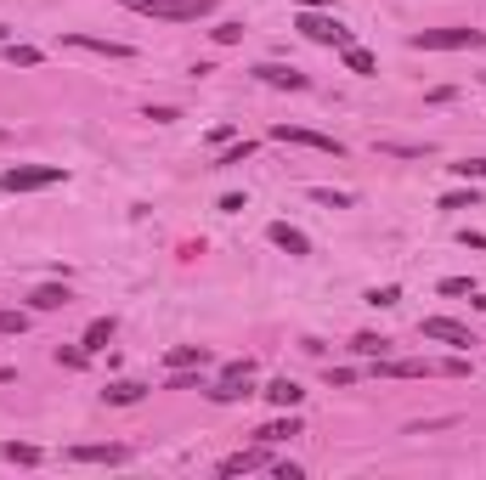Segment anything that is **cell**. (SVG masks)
Returning <instances> with one entry per match:
<instances>
[{
    "label": "cell",
    "mask_w": 486,
    "mask_h": 480,
    "mask_svg": "<svg viewBox=\"0 0 486 480\" xmlns=\"http://www.w3.org/2000/svg\"><path fill=\"white\" fill-rule=\"evenodd\" d=\"M136 18H153V23H199L216 18V0H125Z\"/></svg>",
    "instance_id": "cell-1"
},
{
    "label": "cell",
    "mask_w": 486,
    "mask_h": 480,
    "mask_svg": "<svg viewBox=\"0 0 486 480\" xmlns=\"http://www.w3.org/2000/svg\"><path fill=\"white\" fill-rule=\"evenodd\" d=\"M294 28H300V35H306L311 45H333V51H345V45H357V35H351V28H345L340 18H328V6H300Z\"/></svg>",
    "instance_id": "cell-2"
},
{
    "label": "cell",
    "mask_w": 486,
    "mask_h": 480,
    "mask_svg": "<svg viewBox=\"0 0 486 480\" xmlns=\"http://www.w3.org/2000/svg\"><path fill=\"white\" fill-rule=\"evenodd\" d=\"M68 169L63 164H6L0 169V187L6 193H45V187H63Z\"/></svg>",
    "instance_id": "cell-3"
},
{
    "label": "cell",
    "mask_w": 486,
    "mask_h": 480,
    "mask_svg": "<svg viewBox=\"0 0 486 480\" xmlns=\"http://www.w3.org/2000/svg\"><path fill=\"white\" fill-rule=\"evenodd\" d=\"M407 45H413V51H481L486 28H419Z\"/></svg>",
    "instance_id": "cell-4"
},
{
    "label": "cell",
    "mask_w": 486,
    "mask_h": 480,
    "mask_svg": "<svg viewBox=\"0 0 486 480\" xmlns=\"http://www.w3.org/2000/svg\"><path fill=\"white\" fill-rule=\"evenodd\" d=\"M271 142H288V147H311V153H328V159H345V142H340V136H323V130H306V125H271Z\"/></svg>",
    "instance_id": "cell-5"
},
{
    "label": "cell",
    "mask_w": 486,
    "mask_h": 480,
    "mask_svg": "<svg viewBox=\"0 0 486 480\" xmlns=\"http://www.w3.org/2000/svg\"><path fill=\"white\" fill-rule=\"evenodd\" d=\"M63 458L68 463H108L114 469V463H130V446L125 441H80V446H68Z\"/></svg>",
    "instance_id": "cell-6"
},
{
    "label": "cell",
    "mask_w": 486,
    "mask_h": 480,
    "mask_svg": "<svg viewBox=\"0 0 486 480\" xmlns=\"http://www.w3.org/2000/svg\"><path fill=\"white\" fill-rule=\"evenodd\" d=\"M68 51H90V57H108V63H130L136 57V45L125 40H102V35H63Z\"/></svg>",
    "instance_id": "cell-7"
},
{
    "label": "cell",
    "mask_w": 486,
    "mask_h": 480,
    "mask_svg": "<svg viewBox=\"0 0 486 480\" xmlns=\"http://www.w3.org/2000/svg\"><path fill=\"white\" fill-rule=\"evenodd\" d=\"M419 334L435 339V345H452V350H469V345H475V334H469L464 322H452V317H424Z\"/></svg>",
    "instance_id": "cell-8"
},
{
    "label": "cell",
    "mask_w": 486,
    "mask_h": 480,
    "mask_svg": "<svg viewBox=\"0 0 486 480\" xmlns=\"http://www.w3.org/2000/svg\"><path fill=\"white\" fill-rule=\"evenodd\" d=\"M255 80L271 85V90H311V74H300L294 63H261V68H255Z\"/></svg>",
    "instance_id": "cell-9"
},
{
    "label": "cell",
    "mask_w": 486,
    "mask_h": 480,
    "mask_svg": "<svg viewBox=\"0 0 486 480\" xmlns=\"http://www.w3.org/2000/svg\"><path fill=\"white\" fill-rule=\"evenodd\" d=\"M271 446L266 441H255V446H243V452H232V458H221V475H249V469H271Z\"/></svg>",
    "instance_id": "cell-10"
},
{
    "label": "cell",
    "mask_w": 486,
    "mask_h": 480,
    "mask_svg": "<svg viewBox=\"0 0 486 480\" xmlns=\"http://www.w3.org/2000/svg\"><path fill=\"white\" fill-rule=\"evenodd\" d=\"M266 238L278 243L283 255H294V260H306V255H311V238H306L300 226H288V221H271V226H266Z\"/></svg>",
    "instance_id": "cell-11"
},
{
    "label": "cell",
    "mask_w": 486,
    "mask_h": 480,
    "mask_svg": "<svg viewBox=\"0 0 486 480\" xmlns=\"http://www.w3.org/2000/svg\"><path fill=\"white\" fill-rule=\"evenodd\" d=\"M373 374L379 379H424V374H435V367L413 362V356H407V362H402V356H373Z\"/></svg>",
    "instance_id": "cell-12"
},
{
    "label": "cell",
    "mask_w": 486,
    "mask_h": 480,
    "mask_svg": "<svg viewBox=\"0 0 486 480\" xmlns=\"http://www.w3.org/2000/svg\"><path fill=\"white\" fill-rule=\"evenodd\" d=\"M261 396H266V401H271V407H278V413H294L300 401H306V390H300L294 379H271V384H266Z\"/></svg>",
    "instance_id": "cell-13"
},
{
    "label": "cell",
    "mask_w": 486,
    "mask_h": 480,
    "mask_svg": "<svg viewBox=\"0 0 486 480\" xmlns=\"http://www.w3.org/2000/svg\"><path fill=\"white\" fill-rule=\"evenodd\" d=\"M68 300H74L68 283H40L35 294H28V311H63Z\"/></svg>",
    "instance_id": "cell-14"
},
{
    "label": "cell",
    "mask_w": 486,
    "mask_h": 480,
    "mask_svg": "<svg viewBox=\"0 0 486 480\" xmlns=\"http://www.w3.org/2000/svg\"><path fill=\"white\" fill-rule=\"evenodd\" d=\"M142 396H147V384H136V379H114L108 390H102V401H108V407H136Z\"/></svg>",
    "instance_id": "cell-15"
},
{
    "label": "cell",
    "mask_w": 486,
    "mask_h": 480,
    "mask_svg": "<svg viewBox=\"0 0 486 480\" xmlns=\"http://www.w3.org/2000/svg\"><path fill=\"white\" fill-rule=\"evenodd\" d=\"M300 436V418L288 413V418H271V424H261L255 429V441H266V446H278V441H294Z\"/></svg>",
    "instance_id": "cell-16"
},
{
    "label": "cell",
    "mask_w": 486,
    "mask_h": 480,
    "mask_svg": "<svg viewBox=\"0 0 486 480\" xmlns=\"http://www.w3.org/2000/svg\"><path fill=\"white\" fill-rule=\"evenodd\" d=\"M340 57H345V68H351L357 80H373V74H379V57L368 51V45H345Z\"/></svg>",
    "instance_id": "cell-17"
},
{
    "label": "cell",
    "mask_w": 486,
    "mask_h": 480,
    "mask_svg": "<svg viewBox=\"0 0 486 480\" xmlns=\"http://www.w3.org/2000/svg\"><path fill=\"white\" fill-rule=\"evenodd\" d=\"M114 334H119V322H114V317H97V322L85 328V339H80V345H85L90 356H97V350H108V345H114Z\"/></svg>",
    "instance_id": "cell-18"
},
{
    "label": "cell",
    "mask_w": 486,
    "mask_h": 480,
    "mask_svg": "<svg viewBox=\"0 0 486 480\" xmlns=\"http://www.w3.org/2000/svg\"><path fill=\"white\" fill-rule=\"evenodd\" d=\"M164 367H209V350L204 345H176V350H164Z\"/></svg>",
    "instance_id": "cell-19"
},
{
    "label": "cell",
    "mask_w": 486,
    "mask_h": 480,
    "mask_svg": "<svg viewBox=\"0 0 486 480\" xmlns=\"http://www.w3.org/2000/svg\"><path fill=\"white\" fill-rule=\"evenodd\" d=\"M0 458H6V463H23V469H35L45 452H40L35 441H6V446H0Z\"/></svg>",
    "instance_id": "cell-20"
},
{
    "label": "cell",
    "mask_w": 486,
    "mask_h": 480,
    "mask_svg": "<svg viewBox=\"0 0 486 480\" xmlns=\"http://www.w3.org/2000/svg\"><path fill=\"white\" fill-rule=\"evenodd\" d=\"M6 63H12V68H40V63H45V51H40V45H18V40H6Z\"/></svg>",
    "instance_id": "cell-21"
},
{
    "label": "cell",
    "mask_w": 486,
    "mask_h": 480,
    "mask_svg": "<svg viewBox=\"0 0 486 480\" xmlns=\"http://www.w3.org/2000/svg\"><path fill=\"white\" fill-rule=\"evenodd\" d=\"M51 356H57V367H68V374H85V367H90V350L85 345H57Z\"/></svg>",
    "instance_id": "cell-22"
},
{
    "label": "cell",
    "mask_w": 486,
    "mask_h": 480,
    "mask_svg": "<svg viewBox=\"0 0 486 480\" xmlns=\"http://www.w3.org/2000/svg\"><path fill=\"white\" fill-rule=\"evenodd\" d=\"M379 153H390V159H430V142H379Z\"/></svg>",
    "instance_id": "cell-23"
},
{
    "label": "cell",
    "mask_w": 486,
    "mask_h": 480,
    "mask_svg": "<svg viewBox=\"0 0 486 480\" xmlns=\"http://www.w3.org/2000/svg\"><path fill=\"white\" fill-rule=\"evenodd\" d=\"M351 350L373 362V356H390V339H385V334H357V339H351Z\"/></svg>",
    "instance_id": "cell-24"
},
{
    "label": "cell",
    "mask_w": 486,
    "mask_h": 480,
    "mask_svg": "<svg viewBox=\"0 0 486 480\" xmlns=\"http://www.w3.org/2000/svg\"><path fill=\"white\" fill-rule=\"evenodd\" d=\"M243 159H255V142H232L226 153H216V164H209V169H232V164H243Z\"/></svg>",
    "instance_id": "cell-25"
},
{
    "label": "cell",
    "mask_w": 486,
    "mask_h": 480,
    "mask_svg": "<svg viewBox=\"0 0 486 480\" xmlns=\"http://www.w3.org/2000/svg\"><path fill=\"white\" fill-rule=\"evenodd\" d=\"M362 300H368L373 311H390V305H402V288H396V283H385V288H368Z\"/></svg>",
    "instance_id": "cell-26"
},
{
    "label": "cell",
    "mask_w": 486,
    "mask_h": 480,
    "mask_svg": "<svg viewBox=\"0 0 486 480\" xmlns=\"http://www.w3.org/2000/svg\"><path fill=\"white\" fill-rule=\"evenodd\" d=\"M311 204H323V209H351V193H333V187H311Z\"/></svg>",
    "instance_id": "cell-27"
},
{
    "label": "cell",
    "mask_w": 486,
    "mask_h": 480,
    "mask_svg": "<svg viewBox=\"0 0 486 480\" xmlns=\"http://www.w3.org/2000/svg\"><path fill=\"white\" fill-rule=\"evenodd\" d=\"M442 294L447 300H464V294L475 300V283H469V277H442Z\"/></svg>",
    "instance_id": "cell-28"
},
{
    "label": "cell",
    "mask_w": 486,
    "mask_h": 480,
    "mask_svg": "<svg viewBox=\"0 0 486 480\" xmlns=\"http://www.w3.org/2000/svg\"><path fill=\"white\" fill-rule=\"evenodd\" d=\"M442 209H481V193H475V187H469V193H447Z\"/></svg>",
    "instance_id": "cell-29"
},
{
    "label": "cell",
    "mask_w": 486,
    "mask_h": 480,
    "mask_svg": "<svg viewBox=\"0 0 486 480\" xmlns=\"http://www.w3.org/2000/svg\"><path fill=\"white\" fill-rule=\"evenodd\" d=\"M209 40H216V45H238L243 40V23H216V28H209Z\"/></svg>",
    "instance_id": "cell-30"
},
{
    "label": "cell",
    "mask_w": 486,
    "mask_h": 480,
    "mask_svg": "<svg viewBox=\"0 0 486 480\" xmlns=\"http://www.w3.org/2000/svg\"><path fill=\"white\" fill-rule=\"evenodd\" d=\"M0 334H28V311H0Z\"/></svg>",
    "instance_id": "cell-31"
},
{
    "label": "cell",
    "mask_w": 486,
    "mask_h": 480,
    "mask_svg": "<svg viewBox=\"0 0 486 480\" xmlns=\"http://www.w3.org/2000/svg\"><path fill=\"white\" fill-rule=\"evenodd\" d=\"M452 169H459L464 181H486V159H464V164H452Z\"/></svg>",
    "instance_id": "cell-32"
},
{
    "label": "cell",
    "mask_w": 486,
    "mask_h": 480,
    "mask_svg": "<svg viewBox=\"0 0 486 480\" xmlns=\"http://www.w3.org/2000/svg\"><path fill=\"white\" fill-rule=\"evenodd\" d=\"M435 374H447V379H464V374H469V362H464V356H447V362L435 367Z\"/></svg>",
    "instance_id": "cell-33"
},
{
    "label": "cell",
    "mask_w": 486,
    "mask_h": 480,
    "mask_svg": "<svg viewBox=\"0 0 486 480\" xmlns=\"http://www.w3.org/2000/svg\"><path fill=\"white\" fill-rule=\"evenodd\" d=\"M328 384H333V390H345V384H357V367H328Z\"/></svg>",
    "instance_id": "cell-34"
},
{
    "label": "cell",
    "mask_w": 486,
    "mask_h": 480,
    "mask_svg": "<svg viewBox=\"0 0 486 480\" xmlns=\"http://www.w3.org/2000/svg\"><path fill=\"white\" fill-rule=\"evenodd\" d=\"M271 475H278V480H300L306 469H300V463H288V458H278V463H271Z\"/></svg>",
    "instance_id": "cell-35"
},
{
    "label": "cell",
    "mask_w": 486,
    "mask_h": 480,
    "mask_svg": "<svg viewBox=\"0 0 486 480\" xmlns=\"http://www.w3.org/2000/svg\"><path fill=\"white\" fill-rule=\"evenodd\" d=\"M12 379H18V367H0V384H12Z\"/></svg>",
    "instance_id": "cell-36"
},
{
    "label": "cell",
    "mask_w": 486,
    "mask_h": 480,
    "mask_svg": "<svg viewBox=\"0 0 486 480\" xmlns=\"http://www.w3.org/2000/svg\"><path fill=\"white\" fill-rule=\"evenodd\" d=\"M294 6H333V0H294Z\"/></svg>",
    "instance_id": "cell-37"
},
{
    "label": "cell",
    "mask_w": 486,
    "mask_h": 480,
    "mask_svg": "<svg viewBox=\"0 0 486 480\" xmlns=\"http://www.w3.org/2000/svg\"><path fill=\"white\" fill-rule=\"evenodd\" d=\"M0 142H6V130H0Z\"/></svg>",
    "instance_id": "cell-38"
}]
</instances>
